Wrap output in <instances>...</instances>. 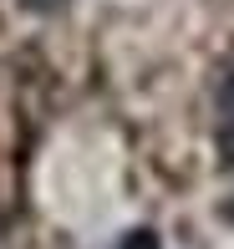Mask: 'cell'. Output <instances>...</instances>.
<instances>
[{
  "label": "cell",
  "instance_id": "obj_4",
  "mask_svg": "<svg viewBox=\"0 0 234 249\" xmlns=\"http://www.w3.org/2000/svg\"><path fill=\"white\" fill-rule=\"evenodd\" d=\"M219 219H224V224H234V194H229V203H224V209H219Z\"/></svg>",
  "mask_w": 234,
  "mask_h": 249
},
{
  "label": "cell",
  "instance_id": "obj_1",
  "mask_svg": "<svg viewBox=\"0 0 234 249\" xmlns=\"http://www.w3.org/2000/svg\"><path fill=\"white\" fill-rule=\"evenodd\" d=\"M219 112H224V148H234V71L224 76V87H219Z\"/></svg>",
  "mask_w": 234,
  "mask_h": 249
},
{
  "label": "cell",
  "instance_id": "obj_3",
  "mask_svg": "<svg viewBox=\"0 0 234 249\" xmlns=\"http://www.w3.org/2000/svg\"><path fill=\"white\" fill-rule=\"evenodd\" d=\"M26 5H36V10H61L66 0H26Z\"/></svg>",
  "mask_w": 234,
  "mask_h": 249
},
{
  "label": "cell",
  "instance_id": "obj_2",
  "mask_svg": "<svg viewBox=\"0 0 234 249\" xmlns=\"http://www.w3.org/2000/svg\"><path fill=\"white\" fill-rule=\"evenodd\" d=\"M117 249H163V244H158V234H153V229H127V234L117 239Z\"/></svg>",
  "mask_w": 234,
  "mask_h": 249
}]
</instances>
